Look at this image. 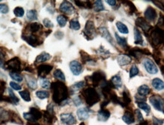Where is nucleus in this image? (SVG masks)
<instances>
[{"mask_svg": "<svg viewBox=\"0 0 164 125\" xmlns=\"http://www.w3.org/2000/svg\"><path fill=\"white\" fill-rule=\"evenodd\" d=\"M32 125H37V124H32Z\"/></svg>", "mask_w": 164, "mask_h": 125, "instance_id": "63", "label": "nucleus"}, {"mask_svg": "<svg viewBox=\"0 0 164 125\" xmlns=\"http://www.w3.org/2000/svg\"><path fill=\"white\" fill-rule=\"evenodd\" d=\"M135 24H136L137 27H140V28L143 30L145 35L146 33H148V32L153 28V27L149 24V23L146 21L145 19L144 18H141V17H139V18H138L136 19Z\"/></svg>", "mask_w": 164, "mask_h": 125, "instance_id": "10", "label": "nucleus"}, {"mask_svg": "<svg viewBox=\"0 0 164 125\" xmlns=\"http://www.w3.org/2000/svg\"><path fill=\"white\" fill-rule=\"evenodd\" d=\"M128 52H129V56L134 57L136 59H139L143 55H150L151 54V52L148 49H139V48H132L129 47V49H128Z\"/></svg>", "mask_w": 164, "mask_h": 125, "instance_id": "6", "label": "nucleus"}, {"mask_svg": "<svg viewBox=\"0 0 164 125\" xmlns=\"http://www.w3.org/2000/svg\"><path fill=\"white\" fill-rule=\"evenodd\" d=\"M8 93H9V98L11 99V102H12L14 104H18L19 99L15 96V94L13 93L11 89H8Z\"/></svg>", "mask_w": 164, "mask_h": 125, "instance_id": "48", "label": "nucleus"}, {"mask_svg": "<svg viewBox=\"0 0 164 125\" xmlns=\"http://www.w3.org/2000/svg\"><path fill=\"white\" fill-rule=\"evenodd\" d=\"M110 116V113L108 110L101 108L98 113V119L100 121H106Z\"/></svg>", "mask_w": 164, "mask_h": 125, "instance_id": "25", "label": "nucleus"}, {"mask_svg": "<svg viewBox=\"0 0 164 125\" xmlns=\"http://www.w3.org/2000/svg\"><path fill=\"white\" fill-rule=\"evenodd\" d=\"M85 86V81H79L75 83L73 86H71V88H70V93L71 94H73L79 91V90L83 89L84 86Z\"/></svg>", "mask_w": 164, "mask_h": 125, "instance_id": "27", "label": "nucleus"}, {"mask_svg": "<svg viewBox=\"0 0 164 125\" xmlns=\"http://www.w3.org/2000/svg\"><path fill=\"white\" fill-rule=\"evenodd\" d=\"M22 38L25 41L27 42V43L30 44L31 46L33 47H36V46H39L40 44H42V43L40 42V39L36 36V35H33V34H30V35H23L22 36Z\"/></svg>", "mask_w": 164, "mask_h": 125, "instance_id": "13", "label": "nucleus"}, {"mask_svg": "<svg viewBox=\"0 0 164 125\" xmlns=\"http://www.w3.org/2000/svg\"><path fill=\"white\" fill-rule=\"evenodd\" d=\"M151 84L152 86H153V87H154L155 90H158V91L163 90L164 83L162 80H160V78H154V79L152 80Z\"/></svg>", "mask_w": 164, "mask_h": 125, "instance_id": "29", "label": "nucleus"}, {"mask_svg": "<svg viewBox=\"0 0 164 125\" xmlns=\"http://www.w3.org/2000/svg\"><path fill=\"white\" fill-rule=\"evenodd\" d=\"M134 35H135V43L136 45L143 46L144 40L143 37H142V34L139 31V30L136 28V27L134 28Z\"/></svg>", "mask_w": 164, "mask_h": 125, "instance_id": "26", "label": "nucleus"}, {"mask_svg": "<svg viewBox=\"0 0 164 125\" xmlns=\"http://www.w3.org/2000/svg\"><path fill=\"white\" fill-rule=\"evenodd\" d=\"M116 28L118 29L119 32H120L121 33L123 34H127L129 33V29L128 27H126V25L124 24L123 23L120 22V21H117L116 23Z\"/></svg>", "mask_w": 164, "mask_h": 125, "instance_id": "35", "label": "nucleus"}, {"mask_svg": "<svg viewBox=\"0 0 164 125\" xmlns=\"http://www.w3.org/2000/svg\"><path fill=\"white\" fill-rule=\"evenodd\" d=\"M52 58L48 53L47 52H42L40 55H39L36 58V63H42L45 61H47Z\"/></svg>", "mask_w": 164, "mask_h": 125, "instance_id": "32", "label": "nucleus"}, {"mask_svg": "<svg viewBox=\"0 0 164 125\" xmlns=\"http://www.w3.org/2000/svg\"><path fill=\"white\" fill-rule=\"evenodd\" d=\"M85 78L89 80L93 86L97 87V86H100V85L103 82L106 80V74L102 71H97L94 72L91 76L86 77Z\"/></svg>", "mask_w": 164, "mask_h": 125, "instance_id": "4", "label": "nucleus"}, {"mask_svg": "<svg viewBox=\"0 0 164 125\" xmlns=\"http://www.w3.org/2000/svg\"><path fill=\"white\" fill-rule=\"evenodd\" d=\"M27 18L30 21H36L38 19L37 12L36 10H29L27 12Z\"/></svg>", "mask_w": 164, "mask_h": 125, "instance_id": "38", "label": "nucleus"}, {"mask_svg": "<svg viewBox=\"0 0 164 125\" xmlns=\"http://www.w3.org/2000/svg\"><path fill=\"white\" fill-rule=\"evenodd\" d=\"M132 61V58L129 55L121 54L117 57V62L120 67L126 66L129 65Z\"/></svg>", "mask_w": 164, "mask_h": 125, "instance_id": "19", "label": "nucleus"}, {"mask_svg": "<svg viewBox=\"0 0 164 125\" xmlns=\"http://www.w3.org/2000/svg\"><path fill=\"white\" fill-rule=\"evenodd\" d=\"M150 93H151V89L148 85L144 84L138 88V95H139V96H148Z\"/></svg>", "mask_w": 164, "mask_h": 125, "instance_id": "30", "label": "nucleus"}, {"mask_svg": "<svg viewBox=\"0 0 164 125\" xmlns=\"http://www.w3.org/2000/svg\"><path fill=\"white\" fill-rule=\"evenodd\" d=\"M81 96L89 106H92L100 101V95L93 87H88L81 91Z\"/></svg>", "mask_w": 164, "mask_h": 125, "instance_id": "3", "label": "nucleus"}, {"mask_svg": "<svg viewBox=\"0 0 164 125\" xmlns=\"http://www.w3.org/2000/svg\"><path fill=\"white\" fill-rule=\"evenodd\" d=\"M96 54L98 55L100 58H101L102 59H107L110 56V52L108 50L105 49L104 48V46H101L97 50H95Z\"/></svg>", "mask_w": 164, "mask_h": 125, "instance_id": "22", "label": "nucleus"}, {"mask_svg": "<svg viewBox=\"0 0 164 125\" xmlns=\"http://www.w3.org/2000/svg\"><path fill=\"white\" fill-rule=\"evenodd\" d=\"M70 69H71V72L73 73V75L75 76H78L82 73L83 71V65L80 62H79L78 61L73 60L71 61L70 63Z\"/></svg>", "mask_w": 164, "mask_h": 125, "instance_id": "14", "label": "nucleus"}, {"mask_svg": "<svg viewBox=\"0 0 164 125\" xmlns=\"http://www.w3.org/2000/svg\"><path fill=\"white\" fill-rule=\"evenodd\" d=\"M60 11L62 13L67 15H73L75 12V8L73 5L71 4V2H67V1H64V2L60 4Z\"/></svg>", "mask_w": 164, "mask_h": 125, "instance_id": "11", "label": "nucleus"}, {"mask_svg": "<svg viewBox=\"0 0 164 125\" xmlns=\"http://www.w3.org/2000/svg\"><path fill=\"white\" fill-rule=\"evenodd\" d=\"M54 36H55V37L58 38V40H61V39L64 38V36L65 35H64V33H63L61 31H58L55 33Z\"/></svg>", "mask_w": 164, "mask_h": 125, "instance_id": "59", "label": "nucleus"}, {"mask_svg": "<svg viewBox=\"0 0 164 125\" xmlns=\"http://www.w3.org/2000/svg\"><path fill=\"white\" fill-rule=\"evenodd\" d=\"M5 57V55L4 52L2 51V49L0 47V66L3 67V65H4Z\"/></svg>", "mask_w": 164, "mask_h": 125, "instance_id": "55", "label": "nucleus"}, {"mask_svg": "<svg viewBox=\"0 0 164 125\" xmlns=\"http://www.w3.org/2000/svg\"><path fill=\"white\" fill-rule=\"evenodd\" d=\"M80 53V56L82 58V61H83V64H90V63H92V64H95L96 63V61L95 59H93V58L88 54L87 52H85V51H80L79 52Z\"/></svg>", "mask_w": 164, "mask_h": 125, "instance_id": "21", "label": "nucleus"}, {"mask_svg": "<svg viewBox=\"0 0 164 125\" xmlns=\"http://www.w3.org/2000/svg\"><path fill=\"white\" fill-rule=\"evenodd\" d=\"M40 86H41L42 88H44V89H48V88L50 87V86H51V83H50V81L47 79V78H46V77H42V78H41L40 80Z\"/></svg>", "mask_w": 164, "mask_h": 125, "instance_id": "47", "label": "nucleus"}, {"mask_svg": "<svg viewBox=\"0 0 164 125\" xmlns=\"http://www.w3.org/2000/svg\"><path fill=\"white\" fill-rule=\"evenodd\" d=\"M21 61L18 58H11L5 64L6 68L11 71V72H17L21 71Z\"/></svg>", "mask_w": 164, "mask_h": 125, "instance_id": "8", "label": "nucleus"}, {"mask_svg": "<svg viewBox=\"0 0 164 125\" xmlns=\"http://www.w3.org/2000/svg\"><path fill=\"white\" fill-rule=\"evenodd\" d=\"M9 76L12 80H14L15 81L17 82H22L23 81V77L21 76L20 74L17 73V72H10L9 73Z\"/></svg>", "mask_w": 164, "mask_h": 125, "instance_id": "45", "label": "nucleus"}, {"mask_svg": "<svg viewBox=\"0 0 164 125\" xmlns=\"http://www.w3.org/2000/svg\"><path fill=\"white\" fill-rule=\"evenodd\" d=\"M122 118H123V121H124L125 123L129 125L132 124L135 122V117H134V115H133L131 111H127L125 112V114L123 115Z\"/></svg>", "mask_w": 164, "mask_h": 125, "instance_id": "24", "label": "nucleus"}, {"mask_svg": "<svg viewBox=\"0 0 164 125\" xmlns=\"http://www.w3.org/2000/svg\"><path fill=\"white\" fill-rule=\"evenodd\" d=\"M53 68V66L49 65H40L39 68H38V75L41 77V78L42 77H45L46 76H47L48 74H49Z\"/></svg>", "mask_w": 164, "mask_h": 125, "instance_id": "17", "label": "nucleus"}, {"mask_svg": "<svg viewBox=\"0 0 164 125\" xmlns=\"http://www.w3.org/2000/svg\"><path fill=\"white\" fill-rule=\"evenodd\" d=\"M67 21H68V20H67V18L66 16H65V15H60L57 17V21H58L59 26L61 27L66 26L67 23Z\"/></svg>", "mask_w": 164, "mask_h": 125, "instance_id": "42", "label": "nucleus"}, {"mask_svg": "<svg viewBox=\"0 0 164 125\" xmlns=\"http://www.w3.org/2000/svg\"><path fill=\"white\" fill-rule=\"evenodd\" d=\"M52 91H53V101L58 104H60L63 101L67 99L69 96L68 88L65 83L61 81H56L52 83Z\"/></svg>", "mask_w": 164, "mask_h": 125, "instance_id": "1", "label": "nucleus"}, {"mask_svg": "<svg viewBox=\"0 0 164 125\" xmlns=\"http://www.w3.org/2000/svg\"><path fill=\"white\" fill-rule=\"evenodd\" d=\"M10 86L12 88L13 90H21V86L18 83H15V82H10Z\"/></svg>", "mask_w": 164, "mask_h": 125, "instance_id": "54", "label": "nucleus"}, {"mask_svg": "<svg viewBox=\"0 0 164 125\" xmlns=\"http://www.w3.org/2000/svg\"><path fill=\"white\" fill-rule=\"evenodd\" d=\"M26 80H27V86H29L31 90H36L37 88V81L36 79L33 77L29 76V75H26Z\"/></svg>", "mask_w": 164, "mask_h": 125, "instance_id": "28", "label": "nucleus"}, {"mask_svg": "<svg viewBox=\"0 0 164 125\" xmlns=\"http://www.w3.org/2000/svg\"><path fill=\"white\" fill-rule=\"evenodd\" d=\"M19 94H20V96H21V98L23 99L24 101H26V102H30V101L31 100L30 94V92L28 91V90L20 91L19 92Z\"/></svg>", "mask_w": 164, "mask_h": 125, "instance_id": "46", "label": "nucleus"}, {"mask_svg": "<svg viewBox=\"0 0 164 125\" xmlns=\"http://www.w3.org/2000/svg\"><path fill=\"white\" fill-rule=\"evenodd\" d=\"M107 3L110 5V6H115L116 4V1H115V0H113V1H107Z\"/></svg>", "mask_w": 164, "mask_h": 125, "instance_id": "60", "label": "nucleus"}, {"mask_svg": "<svg viewBox=\"0 0 164 125\" xmlns=\"http://www.w3.org/2000/svg\"><path fill=\"white\" fill-rule=\"evenodd\" d=\"M91 111L89 108H80L77 111V115L79 121H85L89 118V113Z\"/></svg>", "mask_w": 164, "mask_h": 125, "instance_id": "15", "label": "nucleus"}, {"mask_svg": "<svg viewBox=\"0 0 164 125\" xmlns=\"http://www.w3.org/2000/svg\"><path fill=\"white\" fill-rule=\"evenodd\" d=\"M43 25L46 28H52V27H54V25H53V23H52V21H50L49 19L48 18H45L43 20Z\"/></svg>", "mask_w": 164, "mask_h": 125, "instance_id": "51", "label": "nucleus"}, {"mask_svg": "<svg viewBox=\"0 0 164 125\" xmlns=\"http://www.w3.org/2000/svg\"><path fill=\"white\" fill-rule=\"evenodd\" d=\"M157 14L156 10L153 7L148 6L147 9L145 11V18L147 21L149 22H154L156 21Z\"/></svg>", "mask_w": 164, "mask_h": 125, "instance_id": "12", "label": "nucleus"}, {"mask_svg": "<svg viewBox=\"0 0 164 125\" xmlns=\"http://www.w3.org/2000/svg\"><path fill=\"white\" fill-rule=\"evenodd\" d=\"M137 105L140 109H142L148 115V114L151 112V107H150V105L148 103H146V102H137Z\"/></svg>", "mask_w": 164, "mask_h": 125, "instance_id": "39", "label": "nucleus"}, {"mask_svg": "<svg viewBox=\"0 0 164 125\" xmlns=\"http://www.w3.org/2000/svg\"><path fill=\"white\" fill-rule=\"evenodd\" d=\"M149 101L157 110L160 111L161 112H163V99L161 96H159V95H153L149 98Z\"/></svg>", "mask_w": 164, "mask_h": 125, "instance_id": "7", "label": "nucleus"}, {"mask_svg": "<svg viewBox=\"0 0 164 125\" xmlns=\"http://www.w3.org/2000/svg\"><path fill=\"white\" fill-rule=\"evenodd\" d=\"M153 57H154V60H155V61L157 62V64L160 65V61L163 60V54L161 53L160 50L158 48L154 49V55H153Z\"/></svg>", "mask_w": 164, "mask_h": 125, "instance_id": "36", "label": "nucleus"}, {"mask_svg": "<svg viewBox=\"0 0 164 125\" xmlns=\"http://www.w3.org/2000/svg\"><path fill=\"white\" fill-rule=\"evenodd\" d=\"M143 65L145 68L150 74H155L158 72V68L154 62L149 58H145L143 60Z\"/></svg>", "mask_w": 164, "mask_h": 125, "instance_id": "9", "label": "nucleus"}, {"mask_svg": "<svg viewBox=\"0 0 164 125\" xmlns=\"http://www.w3.org/2000/svg\"><path fill=\"white\" fill-rule=\"evenodd\" d=\"M115 38H116L117 43L120 46L123 47V48H129V46H128V43H127V40L126 38L121 37L116 33H115Z\"/></svg>", "mask_w": 164, "mask_h": 125, "instance_id": "33", "label": "nucleus"}, {"mask_svg": "<svg viewBox=\"0 0 164 125\" xmlns=\"http://www.w3.org/2000/svg\"><path fill=\"white\" fill-rule=\"evenodd\" d=\"M36 95L40 99H45L49 97V93L46 90H39L36 93Z\"/></svg>", "mask_w": 164, "mask_h": 125, "instance_id": "44", "label": "nucleus"}, {"mask_svg": "<svg viewBox=\"0 0 164 125\" xmlns=\"http://www.w3.org/2000/svg\"><path fill=\"white\" fill-rule=\"evenodd\" d=\"M139 73V70H138V68L135 65H132L129 71V77L130 78H132V77H135L136 75L138 74Z\"/></svg>", "mask_w": 164, "mask_h": 125, "instance_id": "49", "label": "nucleus"}, {"mask_svg": "<svg viewBox=\"0 0 164 125\" xmlns=\"http://www.w3.org/2000/svg\"><path fill=\"white\" fill-rule=\"evenodd\" d=\"M112 83V85L114 86V89H120V88L123 86V82H122V79L120 75L116 74L113 76L111 77V79L110 80Z\"/></svg>", "mask_w": 164, "mask_h": 125, "instance_id": "23", "label": "nucleus"}, {"mask_svg": "<svg viewBox=\"0 0 164 125\" xmlns=\"http://www.w3.org/2000/svg\"><path fill=\"white\" fill-rule=\"evenodd\" d=\"M154 4L157 5V6L160 8H161V10H163V5H160V1H154L153 2Z\"/></svg>", "mask_w": 164, "mask_h": 125, "instance_id": "61", "label": "nucleus"}, {"mask_svg": "<svg viewBox=\"0 0 164 125\" xmlns=\"http://www.w3.org/2000/svg\"><path fill=\"white\" fill-rule=\"evenodd\" d=\"M30 114L32 115L33 118L34 119V121H37L39 119L42 118V113L40 110H38L37 108H31L30 111Z\"/></svg>", "mask_w": 164, "mask_h": 125, "instance_id": "37", "label": "nucleus"}, {"mask_svg": "<svg viewBox=\"0 0 164 125\" xmlns=\"http://www.w3.org/2000/svg\"><path fill=\"white\" fill-rule=\"evenodd\" d=\"M79 125H85V124H84V123H81Z\"/></svg>", "mask_w": 164, "mask_h": 125, "instance_id": "62", "label": "nucleus"}, {"mask_svg": "<svg viewBox=\"0 0 164 125\" xmlns=\"http://www.w3.org/2000/svg\"><path fill=\"white\" fill-rule=\"evenodd\" d=\"M93 8L95 12H100L101 11L105 10V8L104 7V5H103L101 1H95L94 2Z\"/></svg>", "mask_w": 164, "mask_h": 125, "instance_id": "41", "label": "nucleus"}, {"mask_svg": "<svg viewBox=\"0 0 164 125\" xmlns=\"http://www.w3.org/2000/svg\"><path fill=\"white\" fill-rule=\"evenodd\" d=\"M42 25L39 23H32L27 26V29L31 33H36L40 30H42Z\"/></svg>", "mask_w": 164, "mask_h": 125, "instance_id": "34", "label": "nucleus"}, {"mask_svg": "<svg viewBox=\"0 0 164 125\" xmlns=\"http://www.w3.org/2000/svg\"><path fill=\"white\" fill-rule=\"evenodd\" d=\"M118 103L120 104L123 107L128 106L130 103H131V98L129 96V94L128 92L124 91L123 93V96L119 98Z\"/></svg>", "mask_w": 164, "mask_h": 125, "instance_id": "20", "label": "nucleus"}, {"mask_svg": "<svg viewBox=\"0 0 164 125\" xmlns=\"http://www.w3.org/2000/svg\"><path fill=\"white\" fill-rule=\"evenodd\" d=\"M145 36L148 37L150 44L154 47V49L160 46L163 42V30L157 26L153 27L148 33H146Z\"/></svg>", "mask_w": 164, "mask_h": 125, "instance_id": "2", "label": "nucleus"}, {"mask_svg": "<svg viewBox=\"0 0 164 125\" xmlns=\"http://www.w3.org/2000/svg\"><path fill=\"white\" fill-rule=\"evenodd\" d=\"M70 28L73 30H79L80 29V24L77 19H72L70 21Z\"/></svg>", "mask_w": 164, "mask_h": 125, "instance_id": "43", "label": "nucleus"}, {"mask_svg": "<svg viewBox=\"0 0 164 125\" xmlns=\"http://www.w3.org/2000/svg\"><path fill=\"white\" fill-rule=\"evenodd\" d=\"M73 103H74V105H76V106H79V105H80L83 103V102H82L81 97H80V96H75L74 98L73 99Z\"/></svg>", "mask_w": 164, "mask_h": 125, "instance_id": "53", "label": "nucleus"}, {"mask_svg": "<svg viewBox=\"0 0 164 125\" xmlns=\"http://www.w3.org/2000/svg\"><path fill=\"white\" fill-rule=\"evenodd\" d=\"M8 11H9V8L6 4H0V12L2 14H7Z\"/></svg>", "mask_w": 164, "mask_h": 125, "instance_id": "52", "label": "nucleus"}, {"mask_svg": "<svg viewBox=\"0 0 164 125\" xmlns=\"http://www.w3.org/2000/svg\"><path fill=\"white\" fill-rule=\"evenodd\" d=\"M123 3L125 5V6H126L127 11H128L130 15H133V14L137 12V8H136V7L135 6V5L133 4L132 2L124 1V2H123Z\"/></svg>", "mask_w": 164, "mask_h": 125, "instance_id": "31", "label": "nucleus"}, {"mask_svg": "<svg viewBox=\"0 0 164 125\" xmlns=\"http://www.w3.org/2000/svg\"><path fill=\"white\" fill-rule=\"evenodd\" d=\"M60 120L66 125H74L77 123L76 118L72 114H61Z\"/></svg>", "mask_w": 164, "mask_h": 125, "instance_id": "16", "label": "nucleus"}, {"mask_svg": "<svg viewBox=\"0 0 164 125\" xmlns=\"http://www.w3.org/2000/svg\"><path fill=\"white\" fill-rule=\"evenodd\" d=\"M135 114H136V118L138 119V121H143V116H142L141 111H140L138 109H136V110H135Z\"/></svg>", "mask_w": 164, "mask_h": 125, "instance_id": "58", "label": "nucleus"}, {"mask_svg": "<svg viewBox=\"0 0 164 125\" xmlns=\"http://www.w3.org/2000/svg\"><path fill=\"white\" fill-rule=\"evenodd\" d=\"M163 120H160L157 118H153V125H163Z\"/></svg>", "mask_w": 164, "mask_h": 125, "instance_id": "57", "label": "nucleus"}, {"mask_svg": "<svg viewBox=\"0 0 164 125\" xmlns=\"http://www.w3.org/2000/svg\"><path fill=\"white\" fill-rule=\"evenodd\" d=\"M14 14L17 18H21V17H23L24 15V10L21 7H16L14 9Z\"/></svg>", "mask_w": 164, "mask_h": 125, "instance_id": "50", "label": "nucleus"}, {"mask_svg": "<svg viewBox=\"0 0 164 125\" xmlns=\"http://www.w3.org/2000/svg\"><path fill=\"white\" fill-rule=\"evenodd\" d=\"M135 98L137 102H145L146 99H147L145 96H139V95H136V96H135Z\"/></svg>", "mask_w": 164, "mask_h": 125, "instance_id": "56", "label": "nucleus"}, {"mask_svg": "<svg viewBox=\"0 0 164 125\" xmlns=\"http://www.w3.org/2000/svg\"><path fill=\"white\" fill-rule=\"evenodd\" d=\"M99 32L101 34L102 37H104L107 41L110 43L111 45L113 46H115V43H114V39H113L112 36L110 35V32L108 31V30L107 27H99Z\"/></svg>", "mask_w": 164, "mask_h": 125, "instance_id": "18", "label": "nucleus"}, {"mask_svg": "<svg viewBox=\"0 0 164 125\" xmlns=\"http://www.w3.org/2000/svg\"><path fill=\"white\" fill-rule=\"evenodd\" d=\"M83 35L86 38V40H91L95 37L96 33L95 27L93 21H88L85 25V28L83 30Z\"/></svg>", "mask_w": 164, "mask_h": 125, "instance_id": "5", "label": "nucleus"}, {"mask_svg": "<svg viewBox=\"0 0 164 125\" xmlns=\"http://www.w3.org/2000/svg\"><path fill=\"white\" fill-rule=\"evenodd\" d=\"M53 76H54V78H56V79L59 80L60 81H65V74L63 73L62 71L60 70V69H57L55 70L53 74Z\"/></svg>", "mask_w": 164, "mask_h": 125, "instance_id": "40", "label": "nucleus"}]
</instances>
